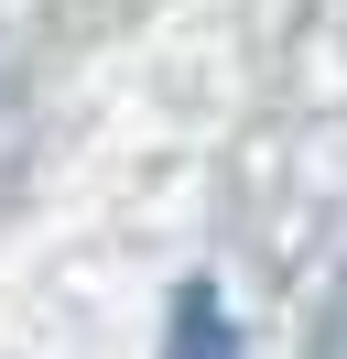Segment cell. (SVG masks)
I'll return each instance as SVG.
<instances>
[{
    "label": "cell",
    "mask_w": 347,
    "mask_h": 359,
    "mask_svg": "<svg viewBox=\"0 0 347 359\" xmlns=\"http://www.w3.org/2000/svg\"><path fill=\"white\" fill-rule=\"evenodd\" d=\"M163 359H239V327H228V305H217V283H185V294H174Z\"/></svg>",
    "instance_id": "obj_1"
},
{
    "label": "cell",
    "mask_w": 347,
    "mask_h": 359,
    "mask_svg": "<svg viewBox=\"0 0 347 359\" xmlns=\"http://www.w3.org/2000/svg\"><path fill=\"white\" fill-rule=\"evenodd\" d=\"M325 359H347V294H337V316H325Z\"/></svg>",
    "instance_id": "obj_2"
}]
</instances>
